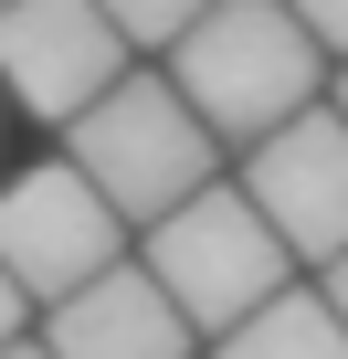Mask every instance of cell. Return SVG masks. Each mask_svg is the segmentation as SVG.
Wrapping results in <instances>:
<instances>
[{"instance_id": "cell-13", "label": "cell", "mask_w": 348, "mask_h": 359, "mask_svg": "<svg viewBox=\"0 0 348 359\" xmlns=\"http://www.w3.org/2000/svg\"><path fill=\"white\" fill-rule=\"evenodd\" d=\"M327 106H337V127H348V64H337V85H327Z\"/></svg>"}, {"instance_id": "cell-12", "label": "cell", "mask_w": 348, "mask_h": 359, "mask_svg": "<svg viewBox=\"0 0 348 359\" xmlns=\"http://www.w3.org/2000/svg\"><path fill=\"white\" fill-rule=\"evenodd\" d=\"M316 296H327V306H337V327H348V254L327 264V285H316Z\"/></svg>"}, {"instance_id": "cell-10", "label": "cell", "mask_w": 348, "mask_h": 359, "mask_svg": "<svg viewBox=\"0 0 348 359\" xmlns=\"http://www.w3.org/2000/svg\"><path fill=\"white\" fill-rule=\"evenodd\" d=\"M295 22H306V43H316V53H337V64H348V0H306Z\"/></svg>"}, {"instance_id": "cell-14", "label": "cell", "mask_w": 348, "mask_h": 359, "mask_svg": "<svg viewBox=\"0 0 348 359\" xmlns=\"http://www.w3.org/2000/svg\"><path fill=\"white\" fill-rule=\"evenodd\" d=\"M11 359H53V348H43V338H22V348H11Z\"/></svg>"}, {"instance_id": "cell-4", "label": "cell", "mask_w": 348, "mask_h": 359, "mask_svg": "<svg viewBox=\"0 0 348 359\" xmlns=\"http://www.w3.org/2000/svg\"><path fill=\"white\" fill-rule=\"evenodd\" d=\"M127 264V222L95 201V180L74 158H43L22 180H0V275H11L43 317L74 306L95 275Z\"/></svg>"}, {"instance_id": "cell-2", "label": "cell", "mask_w": 348, "mask_h": 359, "mask_svg": "<svg viewBox=\"0 0 348 359\" xmlns=\"http://www.w3.org/2000/svg\"><path fill=\"white\" fill-rule=\"evenodd\" d=\"M64 158L95 180V201H106L116 222H148V233L211 191V127L180 106L169 74H127V85L64 137Z\"/></svg>"}, {"instance_id": "cell-7", "label": "cell", "mask_w": 348, "mask_h": 359, "mask_svg": "<svg viewBox=\"0 0 348 359\" xmlns=\"http://www.w3.org/2000/svg\"><path fill=\"white\" fill-rule=\"evenodd\" d=\"M43 348H53V359H190V317L158 296L148 264H116V275H95L74 306L43 317Z\"/></svg>"}, {"instance_id": "cell-11", "label": "cell", "mask_w": 348, "mask_h": 359, "mask_svg": "<svg viewBox=\"0 0 348 359\" xmlns=\"http://www.w3.org/2000/svg\"><path fill=\"white\" fill-rule=\"evenodd\" d=\"M22 317H32V296H22L11 275H0V359H11V348H22Z\"/></svg>"}, {"instance_id": "cell-5", "label": "cell", "mask_w": 348, "mask_h": 359, "mask_svg": "<svg viewBox=\"0 0 348 359\" xmlns=\"http://www.w3.org/2000/svg\"><path fill=\"white\" fill-rule=\"evenodd\" d=\"M116 85H127V43L106 11H85V0H11L0 11V95L22 116L74 137Z\"/></svg>"}, {"instance_id": "cell-6", "label": "cell", "mask_w": 348, "mask_h": 359, "mask_svg": "<svg viewBox=\"0 0 348 359\" xmlns=\"http://www.w3.org/2000/svg\"><path fill=\"white\" fill-rule=\"evenodd\" d=\"M243 201L274 222V243L295 254V264H337L348 254V127H337V106H316V116H295L285 137H264L253 158H243Z\"/></svg>"}, {"instance_id": "cell-8", "label": "cell", "mask_w": 348, "mask_h": 359, "mask_svg": "<svg viewBox=\"0 0 348 359\" xmlns=\"http://www.w3.org/2000/svg\"><path fill=\"white\" fill-rule=\"evenodd\" d=\"M211 359H348V327L316 285H285L264 317H243L232 338H211Z\"/></svg>"}, {"instance_id": "cell-9", "label": "cell", "mask_w": 348, "mask_h": 359, "mask_svg": "<svg viewBox=\"0 0 348 359\" xmlns=\"http://www.w3.org/2000/svg\"><path fill=\"white\" fill-rule=\"evenodd\" d=\"M106 22H116L127 53H180V43L201 32V11H169V0H127V11H106Z\"/></svg>"}, {"instance_id": "cell-1", "label": "cell", "mask_w": 348, "mask_h": 359, "mask_svg": "<svg viewBox=\"0 0 348 359\" xmlns=\"http://www.w3.org/2000/svg\"><path fill=\"white\" fill-rule=\"evenodd\" d=\"M169 85H180V106L222 137H243V158L264 137H285L295 116H316V85H327V53L306 43L295 11H274V0H222V11H201V32L169 53Z\"/></svg>"}, {"instance_id": "cell-3", "label": "cell", "mask_w": 348, "mask_h": 359, "mask_svg": "<svg viewBox=\"0 0 348 359\" xmlns=\"http://www.w3.org/2000/svg\"><path fill=\"white\" fill-rule=\"evenodd\" d=\"M148 275H158V296L180 306L190 327L232 338L243 317H264V306L285 296L295 254L274 243V222H264L243 191H222V180H211L190 212H169V222L148 233Z\"/></svg>"}]
</instances>
